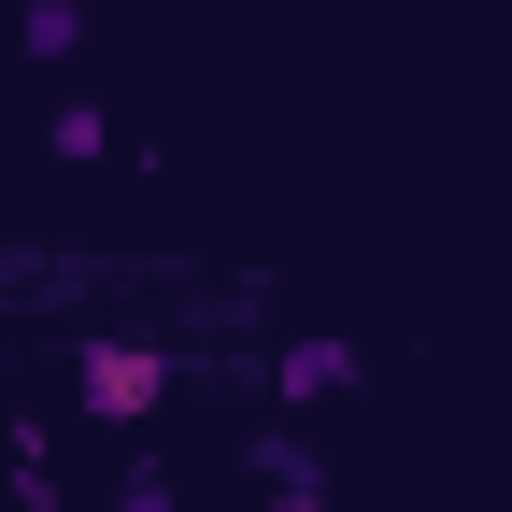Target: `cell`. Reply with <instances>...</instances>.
Masks as SVG:
<instances>
[{"instance_id":"cell-4","label":"cell","mask_w":512,"mask_h":512,"mask_svg":"<svg viewBox=\"0 0 512 512\" xmlns=\"http://www.w3.org/2000/svg\"><path fill=\"white\" fill-rule=\"evenodd\" d=\"M114 512H185V498H171V484H157V470H143V484H128V498H114Z\"/></svg>"},{"instance_id":"cell-3","label":"cell","mask_w":512,"mask_h":512,"mask_svg":"<svg viewBox=\"0 0 512 512\" xmlns=\"http://www.w3.org/2000/svg\"><path fill=\"white\" fill-rule=\"evenodd\" d=\"M86 43V0H29V57H72Z\"/></svg>"},{"instance_id":"cell-2","label":"cell","mask_w":512,"mask_h":512,"mask_svg":"<svg viewBox=\"0 0 512 512\" xmlns=\"http://www.w3.org/2000/svg\"><path fill=\"white\" fill-rule=\"evenodd\" d=\"M271 370H285V399H342V384H356V342H285Z\"/></svg>"},{"instance_id":"cell-1","label":"cell","mask_w":512,"mask_h":512,"mask_svg":"<svg viewBox=\"0 0 512 512\" xmlns=\"http://www.w3.org/2000/svg\"><path fill=\"white\" fill-rule=\"evenodd\" d=\"M72 399L128 427V413H157V399H171V356H157V342H86V370H72Z\"/></svg>"}]
</instances>
